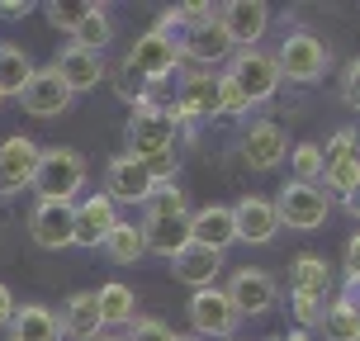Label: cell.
I'll list each match as a JSON object with an SVG mask.
<instances>
[{
    "label": "cell",
    "mask_w": 360,
    "mask_h": 341,
    "mask_svg": "<svg viewBox=\"0 0 360 341\" xmlns=\"http://www.w3.org/2000/svg\"><path fill=\"white\" fill-rule=\"evenodd\" d=\"M138 233H143V247L152 256H171L190 242V199L180 185H157L152 199L143 204V223H138Z\"/></svg>",
    "instance_id": "1"
},
{
    "label": "cell",
    "mask_w": 360,
    "mask_h": 341,
    "mask_svg": "<svg viewBox=\"0 0 360 341\" xmlns=\"http://www.w3.org/2000/svg\"><path fill=\"white\" fill-rule=\"evenodd\" d=\"M332 294H337V275H332V266L318 252H299L289 261V308H294V318H299L304 332L318 327Z\"/></svg>",
    "instance_id": "2"
},
{
    "label": "cell",
    "mask_w": 360,
    "mask_h": 341,
    "mask_svg": "<svg viewBox=\"0 0 360 341\" xmlns=\"http://www.w3.org/2000/svg\"><path fill=\"white\" fill-rule=\"evenodd\" d=\"M86 176H90V166L76 147H38V166H34V185L29 190H38V199L76 204Z\"/></svg>",
    "instance_id": "3"
},
{
    "label": "cell",
    "mask_w": 360,
    "mask_h": 341,
    "mask_svg": "<svg viewBox=\"0 0 360 341\" xmlns=\"http://www.w3.org/2000/svg\"><path fill=\"white\" fill-rule=\"evenodd\" d=\"M270 57H275L280 81H294V86H313V81H323V72L332 67V48H327L318 34H308V29L285 34L280 53H270Z\"/></svg>",
    "instance_id": "4"
},
{
    "label": "cell",
    "mask_w": 360,
    "mask_h": 341,
    "mask_svg": "<svg viewBox=\"0 0 360 341\" xmlns=\"http://www.w3.org/2000/svg\"><path fill=\"white\" fill-rule=\"evenodd\" d=\"M218 114H223L218 72H180L176 76V124L195 138V128L218 119Z\"/></svg>",
    "instance_id": "5"
},
{
    "label": "cell",
    "mask_w": 360,
    "mask_h": 341,
    "mask_svg": "<svg viewBox=\"0 0 360 341\" xmlns=\"http://www.w3.org/2000/svg\"><path fill=\"white\" fill-rule=\"evenodd\" d=\"M128 76H138V86H152V81H171L180 72V48H176V34L166 29H147L143 38H133V48L124 57Z\"/></svg>",
    "instance_id": "6"
},
{
    "label": "cell",
    "mask_w": 360,
    "mask_h": 341,
    "mask_svg": "<svg viewBox=\"0 0 360 341\" xmlns=\"http://www.w3.org/2000/svg\"><path fill=\"white\" fill-rule=\"evenodd\" d=\"M270 204H275L280 228H294V233H318L327 218H332V195H327L323 185H299V180H289Z\"/></svg>",
    "instance_id": "7"
},
{
    "label": "cell",
    "mask_w": 360,
    "mask_h": 341,
    "mask_svg": "<svg viewBox=\"0 0 360 341\" xmlns=\"http://www.w3.org/2000/svg\"><path fill=\"white\" fill-rule=\"evenodd\" d=\"M228 81H233L237 90H242V100L247 105H266L270 95L280 90V72H275V57L261 53V48H237L233 57H228Z\"/></svg>",
    "instance_id": "8"
},
{
    "label": "cell",
    "mask_w": 360,
    "mask_h": 341,
    "mask_svg": "<svg viewBox=\"0 0 360 341\" xmlns=\"http://www.w3.org/2000/svg\"><path fill=\"white\" fill-rule=\"evenodd\" d=\"M237 308L228 304V294L218 285H209V289H195L190 294V337H199V341H233V332H237Z\"/></svg>",
    "instance_id": "9"
},
{
    "label": "cell",
    "mask_w": 360,
    "mask_h": 341,
    "mask_svg": "<svg viewBox=\"0 0 360 341\" xmlns=\"http://www.w3.org/2000/svg\"><path fill=\"white\" fill-rule=\"evenodd\" d=\"M228 304L237 308V318H261V313H270L275 308V299H280V285L270 280L261 266H242L228 275Z\"/></svg>",
    "instance_id": "10"
},
{
    "label": "cell",
    "mask_w": 360,
    "mask_h": 341,
    "mask_svg": "<svg viewBox=\"0 0 360 341\" xmlns=\"http://www.w3.org/2000/svg\"><path fill=\"white\" fill-rule=\"evenodd\" d=\"M176 48H180V67L190 62V72H214L218 62H228L237 53L233 43H228V34L218 29V19L214 24H199V29H180Z\"/></svg>",
    "instance_id": "11"
},
{
    "label": "cell",
    "mask_w": 360,
    "mask_h": 341,
    "mask_svg": "<svg viewBox=\"0 0 360 341\" xmlns=\"http://www.w3.org/2000/svg\"><path fill=\"white\" fill-rule=\"evenodd\" d=\"M119 223V204L100 190L72 204V247H100L109 237V228Z\"/></svg>",
    "instance_id": "12"
},
{
    "label": "cell",
    "mask_w": 360,
    "mask_h": 341,
    "mask_svg": "<svg viewBox=\"0 0 360 341\" xmlns=\"http://www.w3.org/2000/svg\"><path fill=\"white\" fill-rule=\"evenodd\" d=\"M19 109L24 114H34V119H62L67 109H72V90L57 81L53 67H34V76H29V86L15 95Z\"/></svg>",
    "instance_id": "13"
},
{
    "label": "cell",
    "mask_w": 360,
    "mask_h": 341,
    "mask_svg": "<svg viewBox=\"0 0 360 341\" xmlns=\"http://www.w3.org/2000/svg\"><path fill=\"white\" fill-rule=\"evenodd\" d=\"M180 143V124L171 114H133L128 119V157H157V152H176Z\"/></svg>",
    "instance_id": "14"
},
{
    "label": "cell",
    "mask_w": 360,
    "mask_h": 341,
    "mask_svg": "<svg viewBox=\"0 0 360 341\" xmlns=\"http://www.w3.org/2000/svg\"><path fill=\"white\" fill-rule=\"evenodd\" d=\"M218 29L228 34L233 48H252L270 29V5H261V0H228V5H218Z\"/></svg>",
    "instance_id": "15"
},
{
    "label": "cell",
    "mask_w": 360,
    "mask_h": 341,
    "mask_svg": "<svg viewBox=\"0 0 360 341\" xmlns=\"http://www.w3.org/2000/svg\"><path fill=\"white\" fill-rule=\"evenodd\" d=\"M285 157H289V138L275 119L247 124V133H242V162L252 166V171H275Z\"/></svg>",
    "instance_id": "16"
},
{
    "label": "cell",
    "mask_w": 360,
    "mask_h": 341,
    "mask_svg": "<svg viewBox=\"0 0 360 341\" xmlns=\"http://www.w3.org/2000/svg\"><path fill=\"white\" fill-rule=\"evenodd\" d=\"M53 72H57V81H62V86L72 90V100H76V95H86V90H95L100 81H105V53H90V48L67 43V48L57 53Z\"/></svg>",
    "instance_id": "17"
},
{
    "label": "cell",
    "mask_w": 360,
    "mask_h": 341,
    "mask_svg": "<svg viewBox=\"0 0 360 341\" xmlns=\"http://www.w3.org/2000/svg\"><path fill=\"white\" fill-rule=\"evenodd\" d=\"M152 176H147V166L138 162V157H114V162L105 166V195L114 199V204H147L152 199Z\"/></svg>",
    "instance_id": "18"
},
{
    "label": "cell",
    "mask_w": 360,
    "mask_h": 341,
    "mask_svg": "<svg viewBox=\"0 0 360 341\" xmlns=\"http://www.w3.org/2000/svg\"><path fill=\"white\" fill-rule=\"evenodd\" d=\"M233 228L237 242H252V247H266L280 233V218H275V204L266 195H242L233 204Z\"/></svg>",
    "instance_id": "19"
},
{
    "label": "cell",
    "mask_w": 360,
    "mask_h": 341,
    "mask_svg": "<svg viewBox=\"0 0 360 341\" xmlns=\"http://www.w3.org/2000/svg\"><path fill=\"white\" fill-rule=\"evenodd\" d=\"M34 166H38V143L34 138H5L0 143V195H19L34 185Z\"/></svg>",
    "instance_id": "20"
},
{
    "label": "cell",
    "mask_w": 360,
    "mask_h": 341,
    "mask_svg": "<svg viewBox=\"0 0 360 341\" xmlns=\"http://www.w3.org/2000/svg\"><path fill=\"white\" fill-rule=\"evenodd\" d=\"M29 237H34L43 252H67L72 247V204L38 199L34 214H29Z\"/></svg>",
    "instance_id": "21"
},
{
    "label": "cell",
    "mask_w": 360,
    "mask_h": 341,
    "mask_svg": "<svg viewBox=\"0 0 360 341\" xmlns=\"http://www.w3.org/2000/svg\"><path fill=\"white\" fill-rule=\"evenodd\" d=\"M190 242L209 247V252H228L237 242V228H233V209L228 204H204L190 214Z\"/></svg>",
    "instance_id": "22"
},
{
    "label": "cell",
    "mask_w": 360,
    "mask_h": 341,
    "mask_svg": "<svg viewBox=\"0 0 360 341\" xmlns=\"http://www.w3.org/2000/svg\"><path fill=\"white\" fill-rule=\"evenodd\" d=\"M218 270H223V252H209V247H199V242H185V247L171 256V275L190 289H209L218 280Z\"/></svg>",
    "instance_id": "23"
},
{
    "label": "cell",
    "mask_w": 360,
    "mask_h": 341,
    "mask_svg": "<svg viewBox=\"0 0 360 341\" xmlns=\"http://www.w3.org/2000/svg\"><path fill=\"white\" fill-rule=\"evenodd\" d=\"M57 327H62V337H76V341L100 337L105 323H100V308H95V289H81V294H72L67 304L57 308Z\"/></svg>",
    "instance_id": "24"
},
{
    "label": "cell",
    "mask_w": 360,
    "mask_h": 341,
    "mask_svg": "<svg viewBox=\"0 0 360 341\" xmlns=\"http://www.w3.org/2000/svg\"><path fill=\"white\" fill-rule=\"evenodd\" d=\"M10 341H62L57 313L43 304H19L10 318Z\"/></svg>",
    "instance_id": "25"
},
{
    "label": "cell",
    "mask_w": 360,
    "mask_h": 341,
    "mask_svg": "<svg viewBox=\"0 0 360 341\" xmlns=\"http://www.w3.org/2000/svg\"><path fill=\"white\" fill-rule=\"evenodd\" d=\"M327 341H360V308H356V294H332L318 318Z\"/></svg>",
    "instance_id": "26"
},
{
    "label": "cell",
    "mask_w": 360,
    "mask_h": 341,
    "mask_svg": "<svg viewBox=\"0 0 360 341\" xmlns=\"http://www.w3.org/2000/svg\"><path fill=\"white\" fill-rule=\"evenodd\" d=\"M95 308H100V323L105 327H128L138 318V299L124 280H109V285L95 289Z\"/></svg>",
    "instance_id": "27"
},
{
    "label": "cell",
    "mask_w": 360,
    "mask_h": 341,
    "mask_svg": "<svg viewBox=\"0 0 360 341\" xmlns=\"http://www.w3.org/2000/svg\"><path fill=\"white\" fill-rule=\"evenodd\" d=\"M29 76H34V57L19 43H0V100H15L29 86Z\"/></svg>",
    "instance_id": "28"
},
{
    "label": "cell",
    "mask_w": 360,
    "mask_h": 341,
    "mask_svg": "<svg viewBox=\"0 0 360 341\" xmlns=\"http://www.w3.org/2000/svg\"><path fill=\"white\" fill-rule=\"evenodd\" d=\"M105 247V256L114 261V266H133V261H143L147 247H143V233H138V223H128V218H119L114 228H109V237L100 242Z\"/></svg>",
    "instance_id": "29"
},
{
    "label": "cell",
    "mask_w": 360,
    "mask_h": 341,
    "mask_svg": "<svg viewBox=\"0 0 360 341\" xmlns=\"http://www.w3.org/2000/svg\"><path fill=\"white\" fill-rule=\"evenodd\" d=\"M109 38H114V19H109V10H105V5H90V15L76 24L72 43H76V48H90V53H105Z\"/></svg>",
    "instance_id": "30"
},
{
    "label": "cell",
    "mask_w": 360,
    "mask_h": 341,
    "mask_svg": "<svg viewBox=\"0 0 360 341\" xmlns=\"http://www.w3.org/2000/svg\"><path fill=\"white\" fill-rule=\"evenodd\" d=\"M289 166L299 185H318L323 180V143H294L289 147Z\"/></svg>",
    "instance_id": "31"
},
{
    "label": "cell",
    "mask_w": 360,
    "mask_h": 341,
    "mask_svg": "<svg viewBox=\"0 0 360 341\" xmlns=\"http://www.w3.org/2000/svg\"><path fill=\"white\" fill-rule=\"evenodd\" d=\"M86 15H90L86 0H53V5H48V24L62 29V34H76V24H81Z\"/></svg>",
    "instance_id": "32"
},
{
    "label": "cell",
    "mask_w": 360,
    "mask_h": 341,
    "mask_svg": "<svg viewBox=\"0 0 360 341\" xmlns=\"http://www.w3.org/2000/svg\"><path fill=\"white\" fill-rule=\"evenodd\" d=\"M124 341H176V332H171L162 318H133Z\"/></svg>",
    "instance_id": "33"
},
{
    "label": "cell",
    "mask_w": 360,
    "mask_h": 341,
    "mask_svg": "<svg viewBox=\"0 0 360 341\" xmlns=\"http://www.w3.org/2000/svg\"><path fill=\"white\" fill-rule=\"evenodd\" d=\"M346 157H360L356 152V133H351V128H337V133L327 138V147H323V166L327 162H346Z\"/></svg>",
    "instance_id": "34"
},
{
    "label": "cell",
    "mask_w": 360,
    "mask_h": 341,
    "mask_svg": "<svg viewBox=\"0 0 360 341\" xmlns=\"http://www.w3.org/2000/svg\"><path fill=\"white\" fill-rule=\"evenodd\" d=\"M356 81H360V62L351 57L342 67V100H346V109H356L360 105V95H356Z\"/></svg>",
    "instance_id": "35"
},
{
    "label": "cell",
    "mask_w": 360,
    "mask_h": 341,
    "mask_svg": "<svg viewBox=\"0 0 360 341\" xmlns=\"http://www.w3.org/2000/svg\"><path fill=\"white\" fill-rule=\"evenodd\" d=\"M29 10H34L29 0H0V19H24Z\"/></svg>",
    "instance_id": "36"
},
{
    "label": "cell",
    "mask_w": 360,
    "mask_h": 341,
    "mask_svg": "<svg viewBox=\"0 0 360 341\" xmlns=\"http://www.w3.org/2000/svg\"><path fill=\"white\" fill-rule=\"evenodd\" d=\"M15 294H10V285H0V327H10V318H15Z\"/></svg>",
    "instance_id": "37"
},
{
    "label": "cell",
    "mask_w": 360,
    "mask_h": 341,
    "mask_svg": "<svg viewBox=\"0 0 360 341\" xmlns=\"http://www.w3.org/2000/svg\"><path fill=\"white\" fill-rule=\"evenodd\" d=\"M266 341H313V337H308L304 327H294V332H289V337H266Z\"/></svg>",
    "instance_id": "38"
},
{
    "label": "cell",
    "mask_w": 360,
    "mask_h": 341,
    "mask_svg": "<svg viewBox=\"0 0 360 341\" xmlns=\"http://www.w3.org/2000/svg\"><path fill=\"white\" fill-rule=\"evenodd\" d=\"M95 341H124V337H114V332H100V337H95Z\"/></svg>",
    "instance_id": "39"
},
{
    "label": "cell",
    "mask_w": 360,
    "mask_h": 341,
    "mask_svg": "<svg viewBox=\"0 0 360 341\" xmlns=\"http://www.w3.org/2000/svg\"><path fill=\"white\" fill-rule=\"evenodd\" d=\"M176 341H199V337H176Z\"/></svg>",
    "instance_id": "40"
},
{
    "label": "cell",
    "mask_w": 360,
    "mask_h": 341,
    "mask_svg": "<svg viewBox=\"0 0 360 341\" xmlns=\"http://www.w3.org/2000/svg\"><path fill=\"white\" fill-rule=\"evenodd\" d=\"M0 105H5V100H0Z\"/></svg>",
    "instance_id": "41"
}]
</instances>
